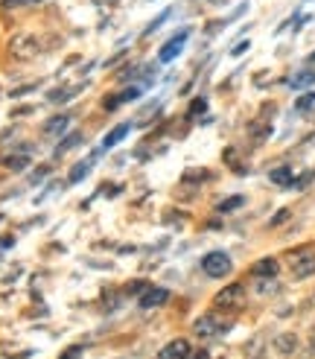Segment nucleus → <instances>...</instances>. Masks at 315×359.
Listing matches in <instances>:
<instances>
[{
  "mask_svg": "<svg viewBox=\"0 0 315 359\" xmlns=\"http://www.w3.org/2000/svg\"><path fill=\"white\" fill-rule=\"evenodd\" d=\"M120 97H122V102H132V100H137V97H140V85H134V88H126V91H122Z\"/></svg>",
  "mask_w": 315,
  "mask_h": 359,
  "instance_id": "obj_25",
  "label": "nucleus"
},
{
  "mask_svg": "<svg viewBox=\"0 0 315 359\" xmlns=\"http://www.w3.org/2000/svg\"><path fill=\"white\" fill-rule=\"evenodd\" d=\"M187 35H190V29H181V32H175L172 39L161 47V53H158V62L161 65H169L172 59H178L181 56V50H184V41H187Z\"/></svg>",
  "mask_w": 315,
  "mask_h": 359,
  "instance_id": "obj_6",
  "label": "nucleus"
},
{
  "mask_svg": "<svg viewBox=\"0 0 315 359\" xmlns=\"http://www.w3.org/2000/svg\"><path fill=\"white\" fill-rule=\"evenodd\" d=\"M277 269H280V263L274 257H262L251 266V275L254 278H277Z\"/></svg>",
  "mask_w": 315,
  "mask_h": 359,
  "instance_id": "obj_9",
  "label": "nucleus"
},
{
  "mask_svg": "<svg viewBox=\"0 0 315 359\" xmlns=\"http://www.w3.org/2000/svg\"><path fill=\"white\" fill-rule=\"evenodd\" d=\"M272 348H274L277 353H284V356H295L298 351H301V342H298L295 333H280V336H274Z\"/></svg>",
  "mask_w": 315,
  "mask_h": 359,
  "instance_id": "obj_7",
  "label": "nucleus"
},
{
  "mask_svg": "<svg viewBox=\"0 0 315 359\" xmlns=\"http://www.w3.org/2000/svg\"><path fill=\"white\" fill-rule=\"evenodd\" d=\"M47 172H50V167H41V170H35V172H32V182H41V178H44Z\"/></svg>",
  "mask_w": 315,
  "mask_h": 359,
  "instance_id": "obj_31",
  "label": "nucleus"
},
{
  "mask_svg": "<svg viewBox=\"0 0 315 359\" xmlns=\"http://www.w3.org/2000/svg\"><path fill=\"white\" fill-rule=\"evenodd\" d=\"M190 353H192V348H190L187 339H172V342L161 351V359H190Z\"/></svg>",
  "mask_w": 315,
  "mask_h": 359,
  "instance_id": "obj_8",
  "label": "nucleus"
},
{
  "mask_svg": "<svg viewBox=\"0 0 315 359\" xmlns=\"http://www.w3.org/2000/svg\"><path fill=\"white\" fill-rule=\"evenodd\" d=\"M41 53V41H38V35H32V32H18L12 35V41H9V56L18 59V62H29L35 59Z\"/></svg>",
  "mask_w": 315,
  "mask_h": 359,
  "instance_id": "obj_2",
  "label": "nucleus"
},
{
  "mask_svg": "<svg viewBox=\"0 0 315 359\" xmlns=\"http://www.w3.org/2000/svg\"><path fill=\"white\" fill-rule=\"evenodd\" d=\"M204 109H207V102H204V97H199L196 102H192V105H190V117H196V114H202Z\"/></svg>",
  "mask_w": 315,
  "mask_h": 359,
  "instance_id": "obj_26",
  "label": "nucleus"
},
{
  "mask_svg": "<svg viewBox=\"0 0 315 359\" xmlns=\"http://www.w3.org/2000/svg\"><path fill=\"white\" fill-rule=\"evenodd\" d=\"M76 91H79V88H56V91L47 94V100H50V102H67V100L76 97Z\"/></svg>",
  "mask_w": 315,
  "mask_h": 359,
  "instance_id": "obj_15",
  "label": "nucleus"
},
{
  "mask_svg": "<svg viewBox=\"0 0 315 359\" xmlns=\"http://www.w3.org/2000/svg\"><path fill=\"white\" fill-rule=\"evenodd\" d=\"M70 126V114H56V117H50L47 123H44V137H56V135H62L64 129Z\"/></svg>",
  "mask_w": 315,
  "mask_h": 359,
  "instance_id": "obj_11",
  "label": "nucleus"
},
{
  "mask_svg": "<svg viewBox=\"0 0 315 359\" xmlns=\"http://www.w3.org/2000/svg\"><path fill=\"white\" fill-rule=\"evenodd\" d=\"M88 170H91V164H88V161H79V164H76L74 170H70V175H67V182H70V184H79V182H82V178L88 175Z\"/></svg>",
  "mask_w": 315,
  "mask_h": 359,
  "instance_id": "obj_16",
  "label": "nucleus"
},
{
  "mask_svg": "<svg viewBox=\"0 0 315 359\" xmlns=\"http://www.w3.org/2000/svg\"><path fill=\"white\" fill-rule=\"evenodd\" d=\"M79 140H82V135H79V132H74V135H67V137H64V143H62V147L56 149V155H62V152H67V149H74V147H79Z\"/></svg>",
  "mask_w": 315,
  "mask_h": 359,
  "instance_id": "obj_21",
  "label": "nucleus"
},
{
  "mask_svg": "<svg viewBox=\"0 0 315 359\" xmlns=\"http://www.w3.org/2000/svg\"><path fill=\"white\" fill-rule=\"evenodd\" d=\"M190 359H210V353H207V351H192Z\"/></svg>",
  "mask_w": 315,
  "mask_h": 359,
  "instance_id": "obj_32",
  "label": "nucleus"
},
{
  "mask_svg": "<svg viewBox=\"0 0 315 359\" xmlns=\"http://www.w3.org/2000/svg\"><path fill=\"white\" fill-rule=\"evenodd\" d=\"M12 243H15V240H12V237H4V240H0V251H4V248H9V245H12Z\"/></svg>",
  "mask_w": 315,
  "mask_h": 359,
  "instance_id": "obj_33",
  "label": "nucleus"
},
{
  "mask_svg": "<svg viewBox=\"0 0 315 359\" xmlns=\"http://www.w3.org/2000/svg\"><path fill=\"white\" fill-rule=\"evenodd\" d=\"M214 307L219 313H239L245 307V286L242 283H227L225 290L216 292Z\"/></svg>",
  "mask_w": 315,
  "mask_h": 359,
  "instance_id": "obj_3",
  "label": "nucleus"
},
{
  "mask_svg": "<svg viewBox=\"0 0 315 359\" xmlns=\"http://www.w3.org/2000/svg\"><path fill=\"white\" fill-rule=\"evenodd\" d=\"M257 292H260V295L277 292V280H274V278H260V280H257Z\"/></svg>",
  "mask_w": 315,
  "mask_h": 359,
  "instance_id": "obj_20",
  "label": "nucleus"
},
{
  "mask_svg": "<svg viewBox=\"0 0 315 359\" xmlns=\"http://www.w3.org/2000/svg\"><path fill=\"white\" fill-rule=\"evenodd\" d=\"M312 62H315V53H312Z\"/></svg>",
  "mask_w": 315,
  "mask_h": 359,
  "instance_id": "obj_35",
  "label": "nucleus"
},
{
  "mask_svg": "<svg viewBox=\"0 0 315 359\" xmlns=\"http://www.w3.org/2000/svg\"><path fill=\"white\" fill-rule=\"evenodd\" d=\"M245 205V199L242 196H231V199H225V202H219V213H231V210H237V208H242Z\"/></svg>",
  "mask_w": 315,
  "mask_h": 359,
  "instance_id": "obj_19",
  "label": "nucleus"
},
{
  "mask_svg": "<svg viewBox=\"0 0 315 359\" xmlns=\"http://www.w3.org/2000/svg\"><path fill=\"white\" fill-rule=\"evenodd\" d=\"M315 102V94H307V97H298V102H295V109L298 111H304V109H309V105Z\"/></svg>",
  "mask_w": 315,
  "mask_h": 359,
  "instance_id": "obj_24",
  "label": "nucleus"
},
{
  "mask_svg": "<svg viewBox=\"0 0 315 359\" xmlns=\"http://www.w3.org/2000/svg\"><path fill=\"white\" fill-rule=\"evenodd\" d=\"M79 356H82V348H79V345H74V348H67L59 359H79Z\"/></svg>",
  "mask_w": 315,
  "mask_h": 359,
  "instance_id": "obj_27",
  "label": "nucleus"
},
{
  "mask_svg": "<svg viewBox=\"0 0 315 359\" xmlns=\"http://www.w3.org/2000/svg\"><path fill=\"white\" fill-rule=\"evenodd\" d=\"M146 290H149V286H146L144 280H137V283H132V286H129V292H146Z\"/></svg>",
  "mask_w": 315,
  "mask_h": 359,
  "instance_id": "obj_30",
  "label": "nucleus"
},
{
  "mask_svg": "<svg viewBox=\"0 0 315 359\" xmlns=\"http://www.w3.org/2000/svg\"><path fill=\"white\" fill-rule=\"evenodd\" d=\"M167 18H169V9H164V12H161V15H158V18H155V21H152V24H149V27H146V29H144V35H149V32H155V29H158V27H161V24H164V21H167Z\"/></svg>",
  "mask_w": 315,
  "mask_h": 359,
  "instance_id": "obj_23",
  "label": "nucleus"
},
{
  "mask_svg": "<svg viewBox=\"0 0 315 359\" xmlns=\"http://www.w3.org/2000/svg\"><path fill=\"white\" fill-rule=\"evenodd\" d=\"M286 263L292 269V275L298 280H304V278H312L315 275V245H301V248H295L286 255Z\"/></svg>",
  "mask_w": 315,
  "mask_h": 359,
  "instance_id": "obj_1",
  "label": "nucleus"
},
{
  "mask_svg": "<svg viewBox=\"0 0 315 359\" xmlns=\"http://www.w3.org/2000/svg\"><path fill=\"white\" fill-rule=\"evenodd\" d=\"M315 82V70H301V74L292 76V88H307Z\"/></svg>",
  "mask_w": 315,
  "mask_h": 359,
  "instance_id": "obj_18",
  "label": "nucleus"
},
{
  "mask_svg": "<svg viewBox=\"0 0 315 359\" xmlns=\"http://www.w3.org/2000/svg\"><path fill=\"white\" fill-rule=\"evenodd\" d=\"M129 135V123H120V126H114V129L105 135V149H111V147H117V143Z\"/></svg>",
  "mask_w": 315,
  "mask_h": 359,
  "instance_id": "obj_14",
  "label": "nucleus"
},
{
  "mask_svg": "<svg viewBox=\"0 0 315 359\" xmlns=\"http://www.w3.org/2000/svg\"><path fill=\"white\" fill-rule=\"evenodd\" d=\"M32 4H41V0H0L4 9H15V6H32Z\"/></svg>",
  "mask_w": 315,
  "mask_h": 359,
  "instance_id": "obj_22",
  "label": "nucleus"
},
{
  "mask_svg": "<svg viewBox=\"0 0 315 359\" xmlns=\"http://www.w3.org/2000/svg\"><path fill=\"white\" fill-rule=\"evenodd\" d=\"M192 330H196V336H202V339H216V336L227 333V321L216 318L214 313H207V316H199V318H196Z\"/></svg>",
  "mask_w": 315,
  "mask_h": 359,
  "instance_id": "obj_5",
  "label": "nucleus"
},
{
  "mask_svg": "<svg viewBox=\"0 0 315 359\" xmlns=\"http://www.w3.org/2000/svg\"><path fill=\"white\" fill-rule=\"evenodd\" d=\"M169 298V292L167 290H146L144 295H140V307H144V310H155V307H161V304Z\"/></svg>",
  "mask_w": 315,
  "mask_h": 359,
  "instance_id": "obj_10",
  "label": "nucleus"
},
{
  "mask_svg": "<svg viewBox=\"0 0 315 359\" xmlns=\"http://www.w3.org/2000/svg\"><path fill=\"white\" fill-rule=\"evenodd\" d=\"M286 219H289V210H280V213H277V217H274L269 225H280V222H286Z\"/></svg>",
  "mask_w": 315,
  "mask_h": 359,
  "instance_id": "obj_29",
  "label": "nucleus"
},
{
  "mask_svg": "<svg viewBox=\"0 0 315 359\" xmlns=\"http://www.w3.org/2000/svg\"><path fill=\"white\" fill-rule=\"evenodd\" d=\"M202 269H204L207 278H227L231 275V269H234V263H231V257H227L225 251H210V255L202 257Z\"/></svg>",
  "mask_w": 315,
  "mask_h": 359,
  "instance_id": "obj_4",
  "label": "nucleus"
},
{
  "mask_svg": "<svg viewBox=\"0 0 315 359\" xmlns=\"http://www.w3.org/2000/svg\"><path fill=\"white\" fill-rule=\"evenodd\" d=\"M4 167H6L9 172H24V170L29 167V155H27V152H12V155L4 158Z\"/></svg>",
  "mask_w": 315,
  "mask_h": 359,
  "instance_id": "obj_12",
  "label": "nucleus"
},
{
  "mask_svg": "<svg viewBox=\"0 0 315 359\" xmlns=\"http://www.w3.org/2000/svg\"><path fill=\"white\" fill-rule=\"evenodd\" d=\"M248 47H251L248 41H239V44H237V47L231 50V56H242V53H245V50H248Z\"/></svg>",
  "mask_w": 315,
  "mask_h": 359,
  "instance_id": "obj_28",
  "label": "nucleus"
},
{
  "mask_svg": "<svg viewBox=\"0 0 315 359\" xmlns=\"http://www.w3.org/2000/svg\"><path fill=\"white\" fill-rule=\"evenodd\" d=\"M269 178H272V182L274 184H280V187H292L295 184V178H292V167H277V170H272L269 172Z\"/></svg>",
  "mask_w": 315,
  "mask_h": 359,
  "instance_id": "obj_13",
  "label": "nucleus"
},
{
  "mask_svg": "<svg viewBox=\"0 0 315 359\" xmlns=\"http://www.w3.org/2000/svg\"><path fill=\"white\" fill-rule=\"evenodd\" d=\"M207 178H210L207 170H187V172L181 175V182H184V184H196V182H207Z\"/></svg>",
  "mask_w": 315,
  "mask_h": 359,
  "instance_id": "obj_17",
  "label": "nucleus"
},
{
  "mask_svg": "<svg viewBox=\"0 0 315 359\" xmlns=\"http://www.w3.org/2000/svg\"><path fill=\"white\" fill-rule=\"evenodd\" d=\"M309 351H312V353H315V327H312V330H309Z\"/></svg>",
  "mask_w": 315,
  "mask_h": 359,
  "instance_id": "obj_34",
  "label": "nucleus"
}]
</instances>
